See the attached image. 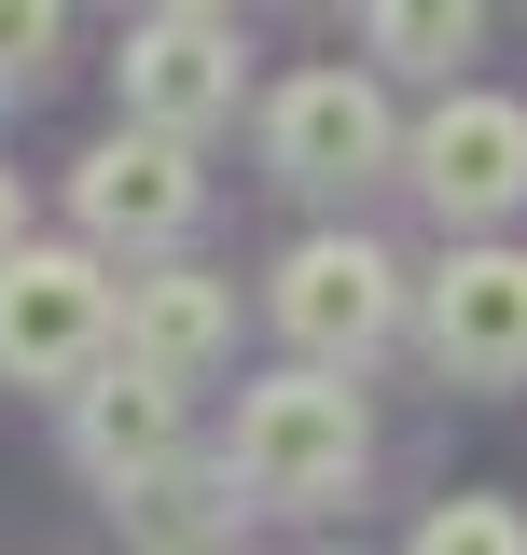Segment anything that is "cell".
Returning <instances> with one entry per match:
<instances>
[{
  "label": "cell",
  "instance_id": "5b68a950",
  "mask_svg": "<svg viewBox=\"0 0 527 555\" xmlns=\"http://www.w3.org/2000/svg\"><path fill=\"white\" fill-rule=\"evenodd\" d=\"M278 334L306 347L320 375H347V361H375L389 347V320H402V264L375 250V236H306L292 264H278Z\"/></svg>",
  "mask_w": 527,
  "mask_h": 555
},
{
  "label": "cell",
  "instance_id": "3957f363",
  "mask_svg": "<svg viewBox=\"0 0 527 555\" xmlns=\"http://www.w3.org/2000/svg\"><path fill=\"white\" fill-rule=\"evenodd\" d=\"M264 167H278L292 195H347V181L402 167L389 83H375V69H292V83L264 98Z\"/></svg>",
  "mask_w": 527,
  "mask_h": 555
},
{
  "label": "cell",
  "instance_id": "4fadbf2b",
  "mask_svg": "<svg viewBox=\"0 0 527 555\" xmlns=\"http://www.w3.org/2000/svg\"><path fill=\"white\" fill-rule=\"evenodd\" d=\"M56 28H69V0H0V83H28L56 56Z\"/></svg>",
  "mask_w": 527,
  "mask_h": 555
},
{
  "label": "cell",
  "instance_id": "8992f818",
  "mask_svg": "<svg viewBox=\"0 0 527 555\" xmlns=\"http://www.w3.org/2000/svg\"><path fill=\"white\" fill-rule=\"evenodd\" d=\"M402 181L445 222H514L527 208V98H445L430 126L402 139Z\"/></svg>",
  "mask_w": 527,
  "mask_h": 555
},
{
  "label": "cell",
  "instance_id": "8fae6325",
  "mask_svg": "<svg viewBox=\"0 0 527 555\" xmlns=\"http://www.w3.org/2000/svg\"><path fill=\"white\" fill-rule=\"evenodd\" d=\"M375 28V69H459L486 42V0H361Z\"/></svg>",
  "mask_w": 527,
  "mask_h": 555
},
{
  "label": "cell",
  "instance_id": "2e32d148",
  "mask_svg": "<svg viewBox=\"0 0 527 555\" xmlns=\"http://www.w3.org/2000/svg\"><path fill=\"white\" fill-rule=\"evenodd\" d=\"M153 555H236V542H153Z\"/></svg>",
  "mask_w": 527,
  "mask_h": 555
},
{
  "label": "cell",
  "instance_id": "ba28073f",
  "mask_svg": "<svg viewBox=\"0 0 527 555\" xmlns=\"http://www.w3.org/2000/svg\"><path fill=\"white\" fill-rule=\"evenodd\" d=\"M430 361H445L459 389H514L527 375V250L472 236L459 264L430 278Z\"/></svg>",
  "mask_w": 527,
  "mask_h": 555
},
{
  "label": "cell",
  "instance_id": "277c9868",
  "mask_svg": "<svg viewBox=\"0 0 527 555\" xmlns=\"http://www.w3.org/2000/svg\"><path fill=\"white\" fill-rule=\"evenodd\" d=\"M208 208V167L195 139H153V126H112L83 167H69V222H83V250H181Z\"/></svg>",
  "mask_w": 527,
  "mask_h": 555
},
{
  "label": "cell",
  "instance_id": "6da1fadb",
  "mask_svg": "<svg viewBox=\"0 0 527 555\" xmlns=\"http://www.w3.org/2000/svg\"><path fill=\"white\" fill-rule=\"evenodd\" d=\"M361 459H375V430H361V389H347V375L292 361V375L236 389V444H222V473L250 486V500L320 514V500H347V486H361Z\"/></svg>",
  "mask_w": 527,
  "mask_h": 555
},
{
  "label": "cell",
  "instance_id": "9a60e30c",
  "mask_svg": "<svg viewBox=\"0 0 527 555\" xmlns=\"http://www.w3.org/2000/svg\"><path fill=\"white\" fill-rule=\"evenodd\" d=\"M167 14H208V28H222V14H236V0H167Z\"/></svg>",
  "mask_w": 527,
  "mask_h": 555
},
{
  "label": "cell",
  "instance_id": "9c48e42d",
  "mask_svg": "<svg viewBox=\"0 0 527 555\" xmlns=\"http://www.w3.org/2000/svg\"><path fill=\"white\" fill-rule=\"evenodd\" d=\"M236 112V28H208V14H153L126 42V126L153 139H208Z\"/></svg>",
  "mask_w": 527,
  "mask_h": 555
},
{
  "label": "cell",
  "instance_id": "5bb4252c",
  "mask_svg": "<svg viewBox=\"0 0 527 555\" xmlns=\"http://www.w3.org/2000/svg\"><path fill=\"white\" fill-rule=\"evenodd\" d=\"M28 250V195H14V167H0V264Z\"/></svg>",
  "mask_w": 527,
  "mask_h": 555
},
{
  "label": "cell",
  "instance_id": "30bf717a",
  "mask_svg": "<svg viewBox=\"0 0 527 555\" xmlns=\"http://www.w3.org/2000/svg\"><path fill=\"white\" fill-rule=\"evenodd\" d=\"M222 347H236V292H222V278H195V264H153V278H126V361H139V375L195 389Z\"/></svg>",
  "mask_w": 527,
  "mask_h": 555
},
{
  "label": "cell",
  "instance_id": "7a4b0ae2",
  "mask_svg": "<svg viewBox=\"0 0 527 555\" xmlns=\"http://www.w3.org/2000/svg\"><path fill=\"white\" fill-rule=\"evenodd\" d=\"M126 347V292L98 250H14L0 264V375L14 389H83Z\"/></svg>",
  "mask_w": 527,
  "mask_h": 555
},
{
  "label": "cell",
  "instance_id": "7c38bea8",
  "mask_svg": "<svg viewBox=\"0 0 527 555\" xmlns=\"http://www.w3.org/2000/svg\"><path fill=\"white\" fill-rule=\"evenodd\" d=\"M416 555H527V514L514 500H430L416 514Z\"/></svg>",
  "mask_w": 527,
  "mask_h": 555
},
{
  "label": "cell",
  "instance_id": "52a82bcc",
  "mask_svg": "<svg viewBox=\"0 0 527 555\" xmlns=\"http://www.w3.org/2000/svg\"><path fill=\"white\" fill-rule=\"evenodd\" d=\"M69 473L98 486V500H153V486L181 473V389L139 375V361L83 375L69 389Z\"/></svg>",
  "mask_w": 527,
  "mask_h": 555
}]
</instances>
